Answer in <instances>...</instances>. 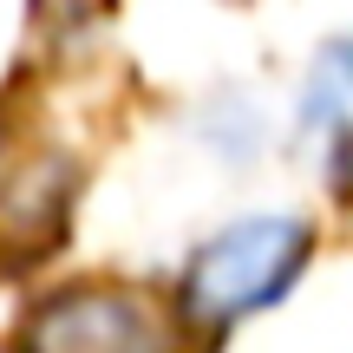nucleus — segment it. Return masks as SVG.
<instances>
[{"label":"nucleus","instance_id":"nucleus-1","mask_svg":"<svg viewBox=\"0 0 353 353\" xmlns=\"http://www.w3.org/2000/svg\"><path fill=\"white\" fill-rule=\"evenodd\" d=\"M301 262H307V229L294 216H249L196 249L183 275V307L203 327H223L249 307H268Z\"/></svg>","mask_w":353,"mask_h":353},{"label":"nucleus","instance_id":"nucleus-2","mask_svg":"<svg viewBox=\"0 0 353 353\" xmlns=\"http://www.w3.org/2000/svg\"><path fill=\"white\" fill-rule=\"evenodd\" d=\"M26 353H164V321L144 294L79 288L33 321Z\"/></svg>","mask_w":353,"mask_h":353},{"label":"nucleus","instance_id":"nucleus-3","mask_svg":"<svg viewBox=\"0 0 353 353\" xmlns=\"http://www.w3.org/2000/svg\"><path fill=\"white\" fill-rule=\"evenodd\" d=\"M301 125L327 157V176L353 196V39L321 46L314 72H307V99H301Z\"/></svg>","mask_w":353,"mask_h":353}]
</instances>
